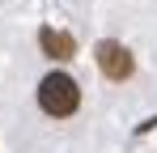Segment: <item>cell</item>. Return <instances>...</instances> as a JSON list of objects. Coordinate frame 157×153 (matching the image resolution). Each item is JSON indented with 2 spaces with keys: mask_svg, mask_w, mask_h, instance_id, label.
Here are the masks:
<instances>
[{
  "mask_svg": "<svg viewBox=\"0 0 157 153\" xmlns=\"http://www.w3.org/2000/svg\"><path fill=\"white\" fill-rule=\"evenodd\" d=\"M38 47H43V55H47V60H72V55H77L72 34L51 30V26H43V30H38Z\"/></svg>",
  "mask_w": 157,
  "mask_h": 153,
  "instance_id": "3957f363",
  "label": "cell"
},
{
  "mask_svg": "<svg viewBox=\"0 0 157 153\" xmlns=\"http://www.w3.org/2000/svg\"><path fill=\"white\" fill-rule=\"evenodd\" d=\"M38 106H43L51 119H68L81 106V85L68 73H47L38 81Z\"/></svg>",
  "mask_w": 157,
  "mask_h": 153,
  "instance_id": "6da1fadb",
  "label": "cell"
},
{
  "mask_svg": "<svg viewBox=\"0 0 157 153\" xmlns=\"http://www.w3.org/2000/svg\"><path fill=\"white\" fill-rule=\"evenodd\" d=\"M94 60H98V68H102V76H106V81H128V76L136 73V60H132V51L123 47V43H115V38L98 43Z\"/></svg>",
  "mask_w": 157,
  "mask_h": 153,
  "instance_id": "7a4b0ae2",
  "label": "cell"
}]
</instances>
